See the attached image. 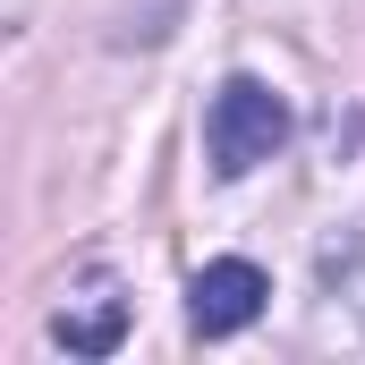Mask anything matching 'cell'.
Segmentation results:
<instances>
[{
	"mask_svg": "<svg viewBox=\"0 0 365 365\" xmlns=\"http://www.w3.org/2000/svg\"><path fill=\"white\" fill-rule=\"evenodd\" d=\"M280 136H289V102L264 77H230L212 93V119H204V145H212V170L221 179H247L255 162H272Z\"/></svg>",
	"mask_w": 365,
	"mask_h": 365,
	"instance_id": "cell-1",
	"label": "cell"
},
{
	"mask_svg": "<svg viewBox=\"0 0 365 365\" xmlns=\"http://www.w3.org/2000/svg\"><path fill=\"white\" fill-rule=\"evenodd\" d=\"M264 297H272L264 264H247V255H221V264H204V272L187 280V323H195L204 340H230V331H247V323L264 314Z\"/></svg>",
	"mask_w": 365,
	"mask_h": 365,
	"instance_id": "cell-2",
	"label": "cell"
},
{
	"mask_svg": "<svg viewBox=\"0 0 365 365\" xmlns=\"http://www.w3.org/2000/svg\"><path fill=\"white\" fill-rule=\"evenodd\" d=\"M51 331H60V349H77V357H110L119 331H128V306L110 297V306H93V314H60Z\"/></svg>",
	"mask_w": 365,
	"mask_h": 365,
	"instance_id": "cell-3",
	"label": "cell"
}]
</instances>
